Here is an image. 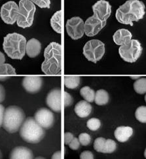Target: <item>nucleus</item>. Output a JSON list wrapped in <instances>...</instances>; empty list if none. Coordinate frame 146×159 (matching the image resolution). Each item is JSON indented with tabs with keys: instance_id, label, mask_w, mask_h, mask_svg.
Instances as JSON below:
<instances>
[{
	"instance_id": "21",
	"label": "nucleus",
	"mask_w": 146,
	"mask_h": 159,
	"mask_svg": "<svg viewBox=\"0 0 146 159\" xmlns=\"http://www.w3.org/2000/svg\"><path fill=\"white\" fill-rule=\"evenodd\" d=\"M92 107L90 103L85 100L80 101L75 105L74 111L75 114L80 118H85L88 117L92 112Z\"/></svg>"
},
{
	"instance_id": "29",
	"label": "nucleus",
	"mask_w": 146,
	"mask_h": 159,
	"mask_svg": "<svg viewBox=\"0 0 146 159\" xmlns=\"http://www.w3.org/2000/svg\"><path fill=\"white\" fill-rule=\"evenodd\" d=\"M87 126L91 131H97L101 126V121L98 118H92L87 122Z\"/></svg>"
},
{
	"instance_id": "37",
	"label": "nucleus",
	"mask_w": 146,
	"mask_h": 159,
	"mask_svg": "<svg viewBox=\"0 0 146 159\" xmlns=\"http://www.w3.org/2000/svg\"><path fill=\"white\" fill-rule=\"evenodd\" d=\"M5 109L4 106L1 105V103H0V128L2 126L3 118V115H4Z\"/></svg>"
},
{
	"instance_id": "35",
	"label": "nucleus",
	"mask_w": 146,
	"mask_h": 159,
	"mask_svg": "<svg viewBox=\"0 0 146 159\" xmlns=\"http://www.w3.org/2000/svg\"><path fill=\"white\" fill-rule=\"evenodd\" d=\"M74 138V135L71 132H66L64 134V144L68 145Z\"/></svg>"
},
{
	"instance_id": "38",
	"label": "nucleus",
	"mask_w": 146,
	"mask_h": 159,
	"mask_svg": "<svg viewBox=\"0 0 146 159\" xmlns=\"http://www.w3.org/2000/svg\"><path fill=\"white\" fill-rule=\"evenodd\" d=\"M53 159H61L62 158V154H61V151H58L55 152L52 156Z\"/></svg>"
},
{
	"instance_id": "6",
	"label": "nucleus",
	"mask_w": 146,
	"mask_h": 159,
	"mask_svg": "<svg viewBox=\"0 0 146 159\" xmlns=\"http://www.w3.org/2000/svg\"><path fill=\"white\" fill-rule=\"evenodd\" d=\"M36 11V5L30 0H20L19 10L16 13V24L22 28H30L32 26Z\"/></svg>"
},
{
	"instance_id": "16",
	"label": "nucleus",
	"mask_w": 146,
	"mask_h": 159,
	"mask_svg": "<svg viewBox=\"0 0 146 159\" xmlns=\"http://www.w3.org/2000/svg\"><path fill=\"white\" fill-rule=\"evenodd\" d=\"M47 105L53 112H60L61 111V89L54 88L49 92L46 98Z\"/></svg>"
},
{
	"instance_id": "4",
	"label": "nucleus",
	"mask_w": 146,
	"mask_h": 159,
	"mask_svg": "<svg viewBox=\"0 0 146 159\" xmlns=\"http://www.w3.org/2000/svg\"><path fill=\"white\" fill-rule=\"evenodd\" d=\"M19 129L20 137L28 143H39L45 135V129L39 126L33 117H28Z\"/></svg>"
},
{
	"instance_id": "13",
	"label": "nucleus",
	"mask_w": 146,
	"mask_h": 159,
	"mask_svg": "<svg viewBox=\"0 0 146 159\" xmlns=\"http://www.w3.org/2000/svg\"><path fill=\"white\" fill-rule=\"evenodd\" d=\"M92 9L93 15L104 22H107L111 13V5L106 0H98L92 5Z\"/></svg>"
},
{
	"instance_id": "40",
	"label": "nucleus",
	"mask_w": 146,
	"mask_h": 159,
	"mask_svg": "<svg viewBox=\"0 0 146 159\" xmlns=\"http://www.w3.org/2000/svg\"><path fill=\"white\" fill-rule=\"evenodd\" d=\"M130 77H131V79H132V80H136L137 79H138V78H140V76H131Z\"/></svg>"
},
{
	"instance_id": "23",
	"label": "nucleus",
	"mask_w": 146,
	"mask_h": 159,
	"mask_svg": "<svg viewBox=\"0 0 146 159\" xmlns=\"http://www.w3.org/2000/svg\"><path fill=\"white\" fill-rule=\"evenodd\" d=\"M62 10L57 11V12L54 13L50 20L51 28L57 34L62 33Z\"/></svg>"
},
{
	"instance_id": "32",
	"label": "nucleus",
	"mask_w": 146,
	"mask_h": 159,
	"mask_svg": "<svg viewBox=\"0 0 146 159\" xmlns=\"http://www.w3.org/2000/svg\"><path fill=\"white\" fill-rule=\"evenodd\" d=\"M68 145H69V147L71 150L76 151L79 149L81 144L79 143V141L78 138H75L74 136V138H73V139L71 141V142Z\"/></svg>"
},
{
	"instance_id": "33",
	"label": "nucleus",
	"mask_w": 146,
	"mask_h": 159,
	"mask_svg": "<svg viewBox=\"0 0 146 159\" xmlns=\"http://www.w3.org/2000/svg\"><path fill=\"white\" fill-rule=\"evenodd\" d=\"M74 103V99L72 96L67 92H64V107H68L72 105Z\"/></svg>"
},
{
	"instance_id": "15",
	"label": "nucleus",
	"mask_w": 146,
	"mask_h": 159,
	"mask_svg": "<svg viewBox=\"0 0 146 159\" xmlns=\"http://www.w3.org/2000/svg\"><path fill=\"white\" fill-rule=\"evenodd\" d=\"M94 149L98 152L112 153L117 149V143L111 139L98 138L94 142Z\"/></svg>"
},
{
	"instance_id": "31",
	"label": "nucleus",
	"mask_w": 146,
	"mask_h": 159,
	"mask_svg": "<svg viewBox=\"0 0 146 159\" xmlns=\"http://www.w3.org/2000/svg\"><path fill=\"white\" fill-rule=\"evenodd\" d=\"M30 1L42 9H49L50 7V0H30Z\"/></svg>"
},
{
	"instance_id": "27",
	"label": "nucleus",
	"mask_w": 146,
	"mask_h": 159,
	"mask_svg": "<svg viewBox=\"0 0 146 159\" xmlns=\"http://www.w3.org/2000/svg\"><path fill=\"white\" fill-rule=\"evenodd\" d=\"M134 89L138 94H145L146 92V78H140L134 82L133 84Z\"/></svg>"
},
{
	"instance_id": "10",
	"label": "nucleus",
	"mask_w": 146,
	"mask_h": 159,
	"mask_svg": "<svg viewBox=\"0 0 146 159\" xmlns=\"http://www.w3.org/2000/svg\"><path fill=\"white\" fill-rule=\"evenodd\" d=\"M19 10V5L14 1L5 3L0 9V16L4 23L12 25L16 22V13Z\"/></svg>"
},
{
	"instance_id": "11",
	"label": "nucleus",
	"mask_w": 146,
	"mask_h": 159,
	"mask_svg": "<svg viewBox=\"0 0 146 159\" xmlns=\"http://www.w3.org/2000/svg\"><path fill=\"white\" fill-rule=\"evenodd\" d=\"M106 23L107 22L102 21L94 15L90 16L84 22L85 35L88 37H92L97 35L105 26Z\"/></svg>"
},
{
	"instance_id": "7",
	"label": "nucleus",
	"mask_w": 146,
	"mask_h": 159,
	"mask_svg": "<svg viewBox=\"0 0 146 159\" xmlns=\"http://www.w3.org/2000/svg\"><path fill=\"white\" fill-rule=\"evenodd\" d=\"M143 48L139 40L132 39L128 43L121 45L119 48V53L121 58L127 62L134 63L141 57Z\"/></svg>"
},
{
	"instance_id": "26",
	"label": "nucleus",
	"mask_w": 146,
	"mask_h": 159,
	"mask_svg": "<svg viewBox=\"0 0 146 159\" xmlns=\"http://www.w3.org/2000/svg\"><path fill=\"white\" fill-rule=\"evenodd\" d=\"M80 95L81 97L87 101L88 103H92L94 102L95 92L94 90L89 86H84L80 89Z\"/></svg>"
},
{
	"instance_id": "25",
	"label": "nucleus",
	"mask_w": 146,
	"mask_h": 159,
	"mask_svg": "<svg viewBox=\"0 0 146 159\" xmlns=\"http://www.w3.org/2000/svg\"><path fill=\"white\" fill-rule=\"evenodd\" d=\"M81 78L78 76H66L64 78L65 87L70 89H75L79 86Z\"/></svg>"
},
{
	"instance_id": "3",
	"label": "nucleus",
	"mask_w": 146,
	"mask_h": 159,
	"mask_svg": "<svg viewBox=\"0 0 146 159\" xmlns=\"http://www.w3.org/2000/svg\"><path fill=\"white\" fill-rule=\"evenodd\" d=\"M26 39L20 34L10 33L4 37L3 48L11 59L22 60L26 55Z\"/></svg>"
},
{
	"instance_id": "9",
	"label": "nucleus",
	"mask_w": 146,
	"mask_h": 159,
	"mask_svg": "<svg viewBox=\"0 0 146 159\" xmlns=\"http://www.w3.org/2000/svg\"><path fill=\"white\" fill-rule=\"evenodd\" d=\"M66 29L68 35L73 40L79 39L85 34L84 21L79 16H74L67 20Z\"/></svg>"
},
{
	"instance_id": "14",
	"label": "nucleus",
	"mask_w": 146,
	"mask_h": 159,
	"mask_svg": "<svg viewBox=\"0 0 146 159\" xmlns=\"http://www.w3.org/2000/svg\"><path fill=\"white\" fill-rule=\"evenodd\" d=\"M43 78L39 76H27L23 78L22 85L26 92L30 93H36L43 87Z\"/></svg>"
},
{
	"instance_id": "42",
	"label": "nucleus",
	"mask_w": 146,
	"mask_h": 159,
	"mask_svg": "<svg viewBox=\"0 0 146 159\" xmlns=\"http://www.w3.org/2000/svg\"><path fill=\"white\" fill-rule=\"evenodd\" d=\"M45 158L42 157H37V158Z\"/></svg>"
},
{
	"instance_id": "19",
	"label": "nucleus",
	"mask_w": 146,
	"mask_h": 159,
	"mask_svg": "<svg viewBox=\"0 0 146 159\" xmlns=\"http://www.w3.org/2000/svg\"><path fill=\"white\" fill-rule=\"evenodd\" d=\"M133 133L134 130L130 126H121L117 127L115 129L114 135L118 141L121 142V143H125L132 137Z\"/></svg>"
},
{
	"instance_id": "41",
	"label": "nucleus",
	"mask_w": 146,
	"mask_h": 159,
	"mask_svg": "<svg viewBox=\"0 0 146 159\" xmlns=\"http://www.w3.org/2000/svg\"><path fill=\"white\" fill-rule=\"evenodd\" d=\"M3 156H2V151L1 150H0V158H2Z\"/></svg>"
},
{
	"instance_id": "22",
	"label": "nucleus",
	"mask_w": 146,
	"mask_h": 159,
	"mask_svg": "<svg viewBox=\"0 0 146 159\" xmlns=\"http://www.w3.org/2000/svg\"><path fill=\"white\" fill-rule=\"evenodd\" d=\"M15 75H16V70L11 65L3 63L0 65V81H5Z\"/></svg>"
},
{
	"instance_id": "20",
	"label": "nucleus",
	"mask_w": 146,
	"mask_h": 159,
	"mask_svg": "<svg viewBox=\"0 0 146 159\" xmlns=\"http://www.w3.org/2000/svg\"><path fill=\"white\" fill-rule=\"evenodd\" d=\"M132 37V33L125 28H121L117 30L113 36V39L117 45H122L131 40Z\"/></svg>"
},
{
	"instance_id": "5",
	"label": "nucleus",
	"mask_w": 146,
	"mask_h": 159,
	"mask_svg": "<svg viewBox=\"0 0 146 159\" xmlns=\"http://www.w3.org/2000/svg\"><path fill=\"white\" fill-rule=\"evenodd\" d=\"M25 120L24 111L20 107L11 105L5 109L2 127L9 134L18 132Z\"/></svg>"
},
{
	"instance_id": "30",
	"label": "nucleus",
	"mask_w": 146,
	"mask_h": 159,
	"mask_svg": "<svg viewBox=\"0 0 146 159\" xmlns=\"http://www.w3.org/2000/svg\"><path fill=\"white\" fill-rule=\"evenodd\" d=\"M79 143L83 146H88L91 144L92 141L91 136L87 133H81L78 138Z\"/></svg>"
},
{
	"instance_id": "17",
	"label": "nucleus",
	"mask_w": 146,
	"mask_h": 159,
	"mask_svg": "<svg viewBox=\"0 0 146 159\" xmlns=\"http://www.w3.org/2000/svg\"><path fill=\"white\" fill-rule=\"evenodd\" d=\"M41 43L36 38H32L26 42V54L30 58H35L41 53Z\"/></svg>"
},
{
	"instance_id": "39",
	"label": "nucleus",
	"mask_w": 146,
	"mask_h": 159,
	"mask_svg": "<svg viewBox=\"0 0 146 159\" xmlns=\"http://www.w3.org/2000/svg\"><path fill=\"white\" fill-rule=\"evenodd\" d=\"M5 55L2 52H0V65L5 63Z\"/></svg>"
},
{
	"instance_id": "24",
	"label": "nucleus",
	"mask_w": 146,
	"mask_h": 159,
	"mask_svg": "<svg viewBox=\"0 0 146 159\" xmlns=\"http://www.w3.org/2000/svg\"><path fill=\"white\" fill-rule=\"evenodd\" d=\"M110 100V95L108 93L107 91L105 89H98L97 92L95 93L94 99V101H95V103L99 106H103L105 105L106 104L108 103Z\"/></svg>"
},
{
	"instance_id": "18",
	"label": "nucleus",
	"mask_w": 146,
	"mask_h": 159,
	"mask_svg": "<svg viewBox=\"0 0 146 159\" xmlns=\"http://www.w3.org/2000/svg\"><path fill=\"white\" fill-rule=\"evenodd\" d=\"M33 154L32 150L23 146L16 147L11 151L9 158L11 159H32Z\"/></svg>"
},
{
	"instance_id": "28",
	"label": "nucleus",
	"mask_w": 146,
	"mask_h": 159,
	"mask_svg": "<svg viewBox=\"0 0 146 159\" xmlns=\"http://www.w3.org/2000/svg\"><path fill=\"white\" fill-rule=\"evenodd\" d=\"M135 118L138 121L141 123L146 122V107L140 106L135 112Z\"/></svg>"
},
{
	"instance_id": "2",
	"label": "nucleus",
	"mask_w": 146,
	"mask_h": 159,
	"mask_svg": "<svg viewBox=\"0 0 146 159\" xmlns=\"http://www.w3.org/2000/svg\"><path fill=\"white\" fill-rule=\"evenodd\" d=\"M45 61L41 70L49 76L60 75L62 69V46L57 42H50L44 51Z\"/></svg>"
},
{
	"instance_id": "8",
	"label": "nucleus",
	"mask_w": 146,
	"mask_h": 159,
	"mask_svg": "<svg viewBox=\"0 0 146 159\" xmlns=\"http://www.w3.org/2000/svg\"><path fill=\"white\" fill-rule=\"evenodd\" d=\"M105 53V45L99 39L88 41L83 49V54L90 62L97 63L103 58Z\"/></svg>"
},
{
	"instance_id": "1",
	"label": "nucleus",
	"mask_w": 146,
	"mask_h": 159,
	"mask_svg": "<svg viewBox=\"0 0 146 159\" xmlns=\"http://www.w3.org/2000/svg\"><path fill=\"white\" fill-rule=\"evenodd\" d=\"M145 14L144 2L140 0H127L117 9L115 18L119 23L132 26L134 22L143 19Z\"/></svg>"
},
{
	"instance_id": "12",
	"label": "nucleus",
	"mask_w": 146,
	"mask_h": 159,
	"mask_svg": "<svg viewBox=\"0 0 146 159\" xmlns=\"http://www.w3.org/2000/svg\"><path fill=\"white\" fill-rule=\"evenodd\" d=\"M36 122L43 129H50L54 123V116L53 112L47 108H41L38 109L34 115Z\"/></svg>"
},
{
	"instance_id": "36",
	"label": "nucleus",
	"mask_w": 146,
	"mask_h": 159,
	"mask_svg": "<svg viewBox=\"0 0 146 159\" xmlns=\"http://www.w3.org/2000/svg\"><path fill=\"white\" fill-rule=\"evenodd\" d=\"M5 90L2 84H0V103L5 100Z\"/></svg>"
},
{
	"instance_id": "34",
	"label": "nucleus",
	"mask_w": 146,
	"mask_h": 159,
	"mask_svg": "<svg viewBox=\"0 0 146 159\" xmlns=\"http://www.w3.org/2000/svg\"><path fill=\"white\" fill-rule=\"evenodd\" d=\"M81 159H93L94 158L93 153L90 151H85L80 155Z\"/></svg>"
}]
</instances>
